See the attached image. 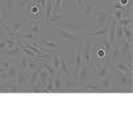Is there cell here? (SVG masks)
I'll return each instance as SVG.
<instances>
[{
	"label": "cell",
	"instance_id": "6da1fadb",
	"mask_svg": "<svg viewBox=\"0 0 133 133\" xmlns=\"http://www.w3.org/2000/svg\"><path fill=\"white\" fill-rule=\"evenodd\" d=\"M132 76H133V73H124L118 69H115V79L120 87V88H117V91L132 92Z\"/></svg>",
	"mask_w": 133,
	"mask_h": 133
},
{
	"label": "cell",
	"instance_id": "7a4b0ae2",
	"mask_svg": "<svg viewBox=\"0 0 133 133\" xmlns=\"http://www.w3.org/2000/svg\"><path fill=\"white\" fill-rule=\"evenodd\" d=\"M110 17H112V11H98L97 15H96V29L97 28H101L105 24H108L110 21Z\"/></svg>",
	"mask_w": 133,
	"mask_h": 133
},
{
	"label": "cell",
	"instance_id": "3957f363",
	"mask_svg": "<svg viewBox=\"0 0 133 133\" xmlns=\"http://www.w3.org/2000/svg\"><path fill=\"white\" fill-rule=\"evenodd\" d=\"M53 32H55V33H57V35H59L64 41H66V43H75V41L77 40L76 36L73 35V32H69V31L64 29V28L55 27V28H53Z\"/></svg>",
	"mask_w": 133,
	"mask_h": 133
},
{
	"label": "cell",
	"instance_id": "277c9868",
	"mask_svg": "<svg viewBox=\"0 0 133 133\" xmlns=\"http://www.w3.org/2000/svg\"><path fill=\"white\" fill-rule=\"evenodd\" d=\"M60 28H64L66 31H69V32H85V25L84 24H80V23H61L60 21V24H59Z\"/></svg>",
	"mask_w": 133,
	"mask_h": 133
},
{
	"label": "cell",
	"instance_id": "5b68a950",
	"mask_svg": "<svg viewBox=\"0 0 133 133\" xmlns=\"http://www.w3.org/2000/svg\"><path fill=\"white\" fill-rule=\"evenodd\" d=\"M40 44L43 47H45V49H48V53H53V52H56V51H63V47L60 45V44L57 41H55V40H47V39H44L40 41Z\"/></svg>",
	"mask_w": 133,
	"mask_h": 133
},
{
	"label": "cell",
	"instance_id": "8992f818",
	"mask_svg": "<svg viewBox=\"0 0 133 133\" xmlns=\"http://www.w3.org/2000/svg\"><path fill=\"white\" fill-rule=\"evenodd\" d=\"M92 43H93V40H91V39L87 40V45H85L84 53L81 55V56H83V61L85 64H88V65H92V53H91V51H92Z\"/></svg>",
	"mask_w": 133,
	"mask_h": 133
},
{
	"label": "cell",
	"instance_id": "52a82bcc",
	"mask_svg": "<svg viewBox=\"0 0 133 133\" xmlns=\"http://www.w3.org/2000/svg\"><path fill=\"white\" fill-rule=\"evenodd\" d=\"M19 88H21L24 92H27L28 91V79H27V75H25V72H20L17 76H16V79H15V81H14Z\"/></svg>",
	"mask_w": 133,
	"mask_h": 133
},
{
	"label": "cell",
	"instance_id": "ba28073f",
	"mask_svg": "<svg viewBox=\"0 0 133 133\" xmlns=\"http://www.w3.org/2000/svg\"><path fill=\"white\" fill-rule=\"evenodd\" d=\"M112 80H113V75L109 72L105 77H103V79H101V81L98 83V85L101 87L105 92H113L112 91Z\"/></svg>",
	"mask_w": 133,
	"mask_h": 133
},
{
	"label": "cell",
	"instance_id": "9c48e42d",
	"mask_svg": "<svg viewBox=\"0 0 133 133\" xmlns=\"http://www.w3.org/2000/svg\"><path fill=\"white\" fill-rule=\"evenodd\" d=\"M110 69H112V64H110L109 60H108L105 64H103V65H100V66H97V68H96V77L103 79V77H105L110 72Z\"/></svg>",
	"mask_w": 133,
	"mask_h": 133
},
{
	"label": "cell",
	"instance_id": "30bf717a",
	"mask_svg": "<svg viewBox=\"0 0 133 133\" xmlns=\"http://www.w3.org/2000/svg\"><path fill=\"white\" fill-rule=\"evenodd\" d=\"M89 73H91V65H88V64L84 63L81 65V68H80V71H79V73H77L76 77H79V81L84 84L87 81V79H88V76H89Z\"/></svg>",
	"mask_w": 133,
	"mask_h": 133
},
{
	"label": "cell",
	"instance_id": "8fae6325",
	"mask_svg": "<svg viewBox=\"0 0 133 133\" xmlns=\"http://www.w3.org/2000/svg\"><path fill=\"white\" fill-rule=\"evenodd\" d=\"M95 8H96V4H95L93 0H87V2H85V5H84V8H81V11H83V15H84L85 17H89V16L93 14Z\"/></svg>",
	"mask_w": 133,
	"mask_h": 133
},
{
	"label": "cell",
	"instance_id": "7c38bea8",
	"mask_svg": "<svg viewBox=\"0 0 133 133\" xmlns=\"http://www.w3.org/2000/svg\"><path fill=\"white\" fill-rule=\"evenodd\" d=\"M20 53H23L20 49L19 45H15L12 48H5L3 49L2 52H0V56H19Z\"/></svg>",
	"mask_w": 133,
	"mask_h": 133
},
{
	"label": "cell",
	"instance_id": "4fadbf2b",
	"mask_svg": "<svg viewBox=\"0 0 133 133\" xmlns=\"http://www.w3.org/2000/svg\"><path fill=\"white\" fill-rule=\"evenodd\" d=\"M64 88H66V89H71L73 92V89H79V88H83V83L80 81H76V80H69V79H65L64 81Z\"/></svg>",
	"mask_w": 133,
	"mask_h": 133
},
{
	"label": "cell",
	"instance_id": "5bb4252c",
	"mask_svg": "<svg viewBox=\"0 0 133 133\" xmlns=\"http://www.w3.org/2000/svg\"><path fill=\"white\" fill-rule=\"evenodd\" d=\"M53 77H55L53 79V93L60 92V89H61V72H60V69L56 71Z\"/></svg>",
	"mask_w": 133,
	"mask_h": 133
},
{
	"label": "cell",
	"instance_id": "9a60e30c",
	"mask_svg": "<svg viewBox=\"0 0 133 133\" xmlns=\"http://www.w3.org/2000/svg\"><path fill=\"white\" fill-rule=\"evenodd\" d=\"M40 68H41V64L37 69H35L33 72H31V76H29V79H28V88L29 87H33V85H36L37 80H39V73H40Z\"/></svg>",
	"mask_w": 133,
	"mask_h": 133
},
{
	"label": "cell",
	"instance_id": "2e32d148",
	"mask_svg": "<svg viewBox=\"0 0 133 133\" xmlns=\"http://www.w3.org/2000/svg\"><path fill=\"white\" fill-rule=\"evenodd\" d=\"M59 57H60V65H61V71L64 73L65 77H68L71 75V71L68 68V65H66V61H65V57H64V55L61 52H59Z\"/></svg>",
	"mask_w": 133,
	"mask_h": 133
},
{
	"label": "cell",
	"instance_id": "e0dca14e",
	"mask_svg": "<svg viewBox=\"0 0 133 133\" xmlns=\"http://www.w3.org/2000/svg\"><path fill=\"white\" fill-rule=\"evenodd\" d=\"M9 27V35L11 33H19L21 32V28H23V23L21 21H11Z\"/></svg>",
	"mask_w": 133,
	"mask_h": 133
},
{
	"label": "cell",
	"instance_id": "ac0fdd59",
	"mask_svg": "<svg viewBox=\"0 0 133 133\" xmlns=\"http://www.w3.org/2000/svg\"><path fill=\"white\" fill-rule=\"evenodd\" d=\"M75 68H73V77L77 76V73H79L80 68H81V65H83V56H81V53L79 52L76 55V60H75Z\"/></svg>",
	"mask_w": 133,
	"mask_h": 133
},
{
	"label": "cell",
	"instance_id": "d6986e66",
	"mask_svg": "<svg viewBox=\"0 0 133 133\" xmlns=\"http://www.w3.org/2000/svg\"><path fill=\"white\" fill-rule=\"evenodd\" d=\"M40 31H41V19L35 21V24H33V25L31 27L29 32H32L33 35H35V36L39 39V36H40Z\"/></svg>",
	"mask_w": 133,
	"mask_h": 133
},
{
	"label": "cell",
	"instance_id": "ffe728a7",
	"mask_svg": "<svg viewBox=\"0 0 133 133\" xmlns=\"http://www.w3.org/2000/svg\"><path fill=\"white\" fill-rule=\"evenodd\" d=\"M3 75L7 77L8 80H15V79H16V76H17V72H16V68H15V66H14V65H11Z\"/></svg>",
	"mask_w": 133,
	"mask_h": 133
},
{
	"label": "cell",
	"instance_id": "44dd1931",
	"mask_svg": "<svg viewBox=\"0 0 133 133\" xmlns=\"http://www.w3.org/2000/svg\"><path fill=\"white\" fill-rule=\"evenodd\" d=\"M123 32H124V39H127L129 43H132V40H133L132 25H129V27H124V28H123Z\"/></svg>",
	"mask_w": 133,
	"mask_h": 133
},
{
	"label": "cell",
	"instance_id": "7402d4cb",
	"mask_svg": "<svg viewBox=\"0 0 133 133\" xmlns=\"http://www.w3.org/2000/svg\"><path fill=\"white\" fill-rule=\"evenodd\" d=\"M132 21H133L132 15H129V16H124V15H123L121 20H120V21H117V23H118V24H121L123 27H129V25H132Z\"/></svg>",
	"mask_w": 133,
	"mask_h": 133
},
{
	"label": "cell",
	"instance_id": "603a6c76",
	"mask_svg": "<svg viewBox=\"0 0 133 133\" xmlns=\"http://www.w3.org/2000/svg\"><path fill=\"white\" fill-rule=\"evenodd\" d=\"M123 25L117 23V28H116V43L124 39V32H123Z\"/></svg>",
	"mask_w": 133,
	"mask_h": 133
},
{
	"label": "cell",
	"instance_id": "cb8c5ba5",
	"mask_svg": "<svg viewBox=\"0 0 133 133\" xmlns=\"http://www.w3.org/2000/svg\"><path fill=\"white\" fill-rule=\"evenodd\" d=\"M64 17H63V15L61 14H53V15H51L49 16V20H48V23L51 21V23H60V21L63 20Z\"/></svg>",
	"mask_w": 133,
	"mask_h": 133
},
{
	"label": "cell",
	"instance_id": "d4e9b609",
	"mask_svg": "<svg viewBox=\"0 0 133 133\" xmlns=\"http://www.w3.org/2000/svg\"><path fill=\"white\" fill-rule=\"evenodd\" d=\"M14 2L15 0H7V12H8V17L12 19V12H14Z\"/></svg>",
	"mask_w": 133,
	"mask_h": 133
},
{
	"label": "cell",
	"instance_id": "484cf974",
	"mask_svg": "<svg viewBox=\"0 0 133 133\" xmlns=\"http://www.w3.org/2000/svg\"><path fill=\"white\" fill-rule=\"evenodd\" d=\"M52 66L55 69H59L60 68V57H59V53H56V55H53V63H52Z\"/></svg>",
	"mask_w": 133,
	"mask_h": 133
},
{
	"label": "cell",
	"instance_id": "4316f807",
	"mask_svg": "<svg viewBox=\"0 0 133 133\" xmlns=\"http://www.w3.org/2000/svg\"><path fill=\"white\" fill-rule=\"evenodd\" d=\"M27 64H28V59H27V56H24L23 59H21V61H20V72H25Z\"/></svg>",
	"mask_w": 133,
	"mask_h": 133
},
{
	"label": "cell",
	"instance_id": "83f0119b",
	"mask_svg": "<svg viewBox=\"0 0 133 133\" xmlns=\"http://www.w3.org/2000/svg\"><path fill=\"white\" fill-rule=\"evenodd\" d=\"M29 3H32V0H21V2H20V7H21V9L25 11Z\"/></svg>",
	"mask_w": 133,
	"mask_h": 133
},
{
	"label": "cell",
	"instance_id": "f1b7e54d",
	"mask_svg": "<svg viewBox=\"0 0 133 133\" xmlns=\"http://www.w3.org/2000/svg\"><path fill=\"white\" fill-rule=\"evenodd\" d=\"M11 65H12V64H11V63H9L8 60H2V66H3V68H4L5 71H7V69L9 68Z\"/></svg>",
	"mask_w": 133,
	"mask_h": 133
},
{
	"label": "cell",
	"instance_id": "f546056e",
	"mask_svg": "<svg viewBox=\"0 0 133 133\" xmlns=\"http://www.w3.org/2000/svg\"><path fill=\"white\" fill-rule=\"evenodd\" d=\"M83 3H84V0H76V5H77V8H79L80 11L83 8Z\"/></svg>",
	"mask_w": 133,
	"mask_h": 133
},
{
	"label": "cell",
	"instance_id": "4dcf8cb0",
	"mask_svg": "<svg viewBox=\"0 0 133 133\" xmlns=\"http://www.w3.org/2000/svg\"><path fill=\"white\" fill-rule=\"evenodd\" d=\"M5 48H7V41L4 40V41H2V43H0V49L3 51V49H5Z\"/></svg>",
	"mask_w": 133,
	"mask_h": 133
},
{
	"label": "cell",
	"instance_id": "1f68e13d",
	"mask_svg": "<svg viewBox=\"0 0 133 133\" xmlns=\"http://www.w3.org/2000/svg\"><path fill=\"white\" fill-rule=\"evenodd\" d=\"M8 32H5V31H0V37H3L4 35H7Z\"/></svg>",
	"mask_w": 133,
	"mask_h": 133
},
{
	"label": "cell",
	"instance_id": "d6a6232c",
	"mask_svg": "<svg viewBox=\"0 0 133 133\" xmlns=\"http://www.w3.org/2000/svg\"><path fill=\"white\" fill-rule=\"evenodd\" d=\"M5 72V69L3 68V66H0V73H4Z\"/></svg>",
	"mask_w": 133,
	"mask_h": 133
},
{
	"label": "cell",
	"instance_id": "836d02e7",
	"mask_svg": "<svg viewBox=\"0 0 133 133\" xmlns=\"http://www.w3.org/2000/svg\"><path fill=\"white\" fill-rule=\"evenodd\" d=\"M0 31H4V28L2 27V24H0ZM5 32H7V31H5Z\"/></svg>",
	"mask_w": 133,
	"mask_h": 133
},
{
	"label": "cell",
	"instance_id": "e575fe53",
	"mask_svg": "<svg viewBox=\"0 0 133 133\" xmlns=\"http://www.w3.org/2000/svg\"><path fill=\"white\" fill-rule=\"evenodd\" d=\"M0 85H2V80H0Z\"/></svg>",
	"mask_w": 133,
	"mask_h": 133
}]
</instances>
